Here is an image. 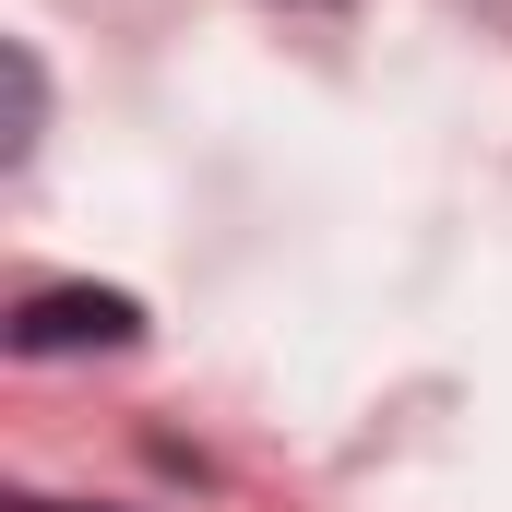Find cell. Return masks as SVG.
<instances>
[{"label":"cell","mask_w":512,"mask_h":512,"mask_svg":"<svg viewBox=\"0 0 512 512\" xmlns=\"http://www.w3.org/2000/svg\"><path fill=\"white\" fill-rule=\"evenodd\" d=\"M0 346L12 358H120V346H143V298H120V286H36L12 322H0Z\"/></svg>","instance_id":"obj_1"},{"label":"cell","mask_w":512,"mask_h":512,"mask_svg":"<svg viewBox=\"0 0 512 512\" xmlns=\"http://www.w3.org/2000/svg\"><path fill=\"white\" fill-rule=\"evenodd\" d=\"M0 96H12L0 167H24V155H36V120H48V72H36V48H24V36H0Z\"/></svg>","instance_id":"obj_2"},{"label":"cell","mask_w":512,"mask_h":512,"mask_svg":"<svg viewBox=\"0 0 512 512\" xmlns=\"http://www.w3.org/2000/svg\"><path fill=\"white\" fill-rule=\"evenodd\" d=\"M24 512H60V501H24Z\"/></svg>","instance_id":"obj_3"}]
</instances>
